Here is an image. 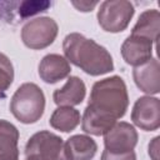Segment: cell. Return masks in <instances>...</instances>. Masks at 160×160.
Listing matches in <instances>:
<instances>
[{
  "label": "cell",
  "instance_id": "ffe728a7",
  "mask_svg": "<svg viewBox=\"0 0 160 160\" xmlns=\"http://www.w3.org/2000/svg\"><path fill=\"white\" fill-rule=\"evenodd\" d=\"M100 160H136V154L134 150L129 152H124V154H112V152L104 150Z\"/></svg>",
  "mask_w": 160,
  "mask_h": 160
},
{
  "label": "cell",
  "instance_id": "7402d4cb",
  "mask_svg": "<svg viewBox=\"0 0 160 160\" xmlns=\"http://www.w3.org/2000/svg\"><path fill=\"white\" fill-rule=\"evenodd\" d=\"M159 140L160 136H155L149 142V155L151 160H159Z\"/></svg>",
  "mask_w": 160,
  "mask_h": 160
},
{
  "label": "cell",
  "instance_id": "8992f818",
  "mask_svg": "<svg viewBox=\"0 0 160 160\" xmlns=\"http://www.w3.org/2000/svg\"><path fill=\"white\" fill-rule=\"evenodd\" d=\"M25 156H34L40 160H68L65 154V142L62 139L48 130L35 132L28 140Z\"/></svg>",
  "mask_w": 160,
  "mask_h": 160
},
{
  "label": "cell",
  "instance_id": "7c38bea8",
  "mask_svg": "<svg viewBox=\"0 0 160 160\" xmlns=\"http://www.w3.org/2000/svg\"><path fill=\"white\" fill-rule=\"evenodd\" d=\"M86 95L85 82L79 76L68 78L62 88L56 89L52 94L54 102L58 106H75L84 101Z\"/></svg>",
  "mask_w": 160,
  "mask_h": 160
},
{
  "label": "cell",
  "instance_id": "e0dca14e",
  "mask_svg": "<svg viewBox=\"0 0 160 160\" xmlns=\"http://www.w3.org/2000/svg\"><path fill=\"white\" fill-rule=\"evenodd\" d=\"M14 81V66L10 59L0 52V100L6 96L8 89Z\"/></svg>",
  "mask_w": 160,
  "mask_h": 160
},
{
  "label": "cell",
  "instance_id": "2e32d148",
  "mask_svg": "<svg viewBox=\"0 0 160 160\" xmlns=\"http://www.w3.org/2000/svg\"><path fill=\"white\" fill-rule=\"evenodd\" d=\"M80 120L81 119L79 110L71 106H59L51 114L49 124L55 130L62 132H70L80 124Z\"/></svg>",
  "mask_w": 160,
  "mask_h": 160
},
{
  "label": "cell",
  "instance_id": "9c48e42d",
  "mask_svg": "<svg viewBox=\"0 0 160 160\" xmlns=\"http://www.w3.org/2000/svg\"><path fill=\"white\" fill-rule=\"evenodd\" d=\"M152 41L138 35H129L121 45V56L126 64L140 66L152 59Z\"/></svg>",
  "mask_w": 160,
  "mask_h": 160
},
{
  "label": "cell",
  "instance_id": "4fadbf2b",
  "mask_svg": "<svg viewBox=\"0 0 160 160\" xmlns=\"http://www.w3.org/2000/svg\"><path fill=\"white\" fill-rule=\"evenodd\" d=\"M98 150L96 141L88 135H72L65 142L68 160H91Z\"/></svg>",
  "mask_w": 160,
  "mask_h": 160
},
{
  "label": "cell",
  "instance_id": "44dd1931",
  "mask_svg": "<svg viewBox=\"0 0 160 160\" xmlns=\"http://www.w3.org/2000/svg\"><path fill=\"white\" fill-rule=\"evenodd\" d=\"M99 2L98 1H86V0H80V1H71V5L76 8L79 11L82 12H89L91 11Z\"/></svg>",
  "mask_w": 160,
  "mask_h": 160
},
{
  "label": "cell",
  "instance_id": "603a6c76",
  "mask_svg": "<svg viewBox=\"0 0 160 160\" xmlns=\"http://www.w3.org/2000/svg\"><path fill=\"white\" fill-rule=\"evenodd\" d=\"M25 160H40V159L34 158V156H25Z\"/></svg>",
  "mask_w": 160,
  "mask_h": 160
},
{
  "label": "cell",
  "instance_id": "ba28073f",
  "mask_svg": "<svg viewBox=\"0 0 160 160\" xmlns=\"http://www.w3.org/2000/svg\"><path fill=\"white\" fill-rule=\"evenodd\" d=\"M131 120L141 130H158L160 126V100L150 95L140 96L132 106Z\"/></svg>",
  "mask_w": 160,
  "mask_h": 160
},
{
  "label": "cell",
  "instance_id": "277c9868",
  "mask_svg": "<svg viewBox=\"0 0 160 160\" xmlns=\"http://www.w3.org/2000/svg\"><path fill=\"white\" fill-rule=\"evenodd\" d=\"M135 14L134 5L128 0H105L98 10V22L104 31L121 32L124 31Z\"/></svg>",
  "mask_w": 160,
  "mask_h": 160
},
{
  "label": "cell",
  "instance_id": "52a82bcc",
  "mask_svg": "<svg viewBox=\"0 0 160 160\" xmlns=\"http://www.w3.org/2000/svg\"><path fill=\"white\" fill-rule=\"evenodd\" d=\"M139 135L135 128L126 122H116L106 134H104L105 150L112 154H124L132 151L138 144Z\"/></svg>",
  "mask_w": 160,
  "mask_h": 160
},
{
  "label": "cell",
  "instance_id": "30bf717a",
  "mask_svg": "<svg viewBox=\"0 0 160 160\" xmlns=\"http://www.w3.org/2000/svg\"><path fill=\"white\" fill-rule=\"evenodd\" d=\"M132 79L135 85L145 94L155 95L160 92V65L156 58L134 68Z\"/></svg>",
  "mask_w": 160,
  "mask_h": 160
},
{
  "label": "cell",
  "instance_id": "d6986e66",
  "mask_svg": "<svg viewBox=\"0 0 160 160\" xmlns=\"http://www.w3.org/2000/svg\"><path fill=\"white\" fill-rule=\"evenodd\" d=\"M19 4L20 1H0V20L10 25L21 22L19 16Z\"/></svg>",
  "mask_w": 160,
  "mask_h": 160
},
{
  "label": "cell",
  "instance_id": "3957f363",
  "mask_svg": "<svg viewBox=\"0 0 160 160\" xmlns=\"http://www.w3.org/2000/svg\"><path fill=\"white\" fill-rule=\"evenodd\" d=\"M45 110V95L34 82L21 84L10 101V111L22 124H34L40 120Z\"/></svg>",
  "mask_w": 160,
  "mask_h": 160
},
{
  "label": "cell",
  "instance_id": "5bb4252c",
  "mask_svg": "<svg viewBox=\"0 0 160 160\" xmlns=\"http://www.w3.org/2000/svg\"><path fill=\"white\" fill-rule=\"evenodd\" d=\"M19 130L8 120L0 119V160H19Z\"/></svg>",
  "mask_w": 160,
  "mask_h": 160
},
{
  "label": "cell",
  "instance_id": "7a4b0ae2",
  "mask_svg": "<svg viewBox=\"0 0 160 160\" xmlns=\"http://www.w3.org/2000/svg\"><path fill=\"white\" fill-rule=\"evenodd\" d=\"M62 50L65 59L91 76H99L114 70L110 52L92 39L80 32H70L64 38Z\"/></svg>",
  "mask_w": 160,
  "mask_h": 160
},
{
  "label": "cell",
  "instance_id": "5b68a950",
  "mask_svg": "<svg viewBox=\"0 0 160 160\" xmlns=\"http://www.w3.org/2000/svg\"><path fill=\"white\" fill-rule=\"evenodd\" d=\"M58 22L49 16H40L29 20L21 28L24 45L32 50H41L50 46L58 36Z\"/></svg>",
  "mask_w": 160,
  "mask_h": 160
},
{
  "label": "cell",
  "instance_id": "ac0fdd59",
  "mask_svg": "<svg viewBox=\"0 0 160 160\" xmlns=\"http://www.w3.org/2000/svg\"><path fill=\"white\" fill-rule=\"evenodd\" d=\"M52 2L45 0H21L19 4V16L22 20L38 15L40 12H45L51 8Z\"/></svg>",
  "mask_w": 160,
  "mask_h": 160
},
{
  "label": "cell",
  "instance_id": "8fae6325",
  "mask_svg": "<svg viewBox=\"0 0 160 160\" xmlns=\"http://www.w3.org/2000/svg\"><path fill=\"white\" fill-rule=\"evenodd\" d=\"M38 71L44 82L56 84L70 75L71 66L64 56L59 54H48L40 60Z\"/></svg>",
  "mask_w": 160,
  "mask_h": 160
},
{
  "label": "cell",
  "instance_id": "6da1fadb",
  "mask_svg": "<svg viewBox=\"0 0 160 160\" xmlns=\"http://www.w3.org/2000/svg\"><path fill=\"white\" fill-rule=\"evenodd\" d=\"M129 106V95L122 78L114 75L96 81L81 119L84 132L100 136L106 134Z\"/></svg>",
  "mask_w": 160,
  "mask_h": 160
},
{
  "label": "cell",
  "instance_id": "9a60e30c",
  "mask_svg": "<svg viewBox=\"0 0 160 160\" xmlns=\"http://www.w3.org/2000/svg\"><path fill=\"white\" fill-rule=\"evenodd\" d=\"M160 30V14L156 9L145 10L140 14L136 24L131 30V35H138L158 42Z\"/></svg>",
  "mask_w": 160,
  "mask_h": 160
}]
</instances>
